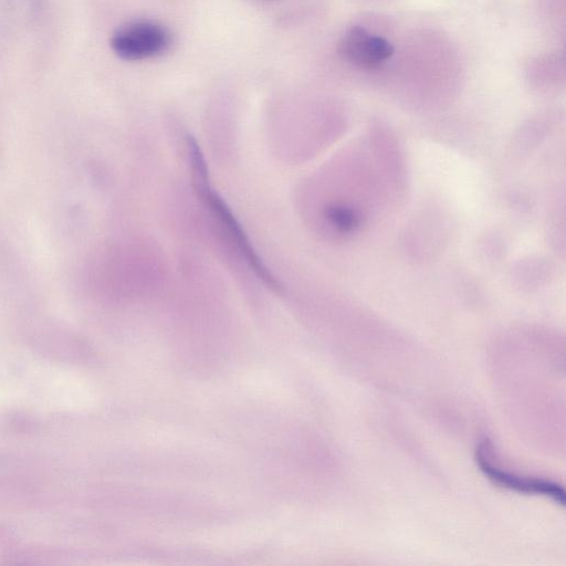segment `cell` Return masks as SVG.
<instances>
[{
	"mask_svg": "<svg viewBox=\"0 0 566 566\" xmlns=\"http://www.w3.org/2000/svg\"><path fill=\"white\" fill-rule=\"evenodd\" d=\"M172 44L170 31L151 21H132L117 28L111 38L116 55L127 61H139L167 52Z\"/></svg>",
	"mask_w": 566,
	"mask_h": 566,
	"instance_id": "obj_3",
	"label": "cell"
},
{
	"mask_svg": "<svg viewBox=\"0 0 566 566\" xmlns=\"http://www.w3.org/2000/svg\"><path fill=\"white\" fill-rule=\"evenodd\" d=\"M475 461L480 471L495 485L525 494L542 495L556 503L565 504L564 489L549 480L521 475L497 465L493 460L491 443L481 441L475 450Z\"/></svg>",
	"mask_w": 566,
	"mask_h": 566,
	"instance_id": "obj_4",
	"label": "cell"
},
{
	"mask_svg": "<svg viewBox=\"0 0 566 566\" xmlns=\"http://www.w3.org/2000/svg\"><path fill=\"white\" fill-rule=\"evenodd\" d=\"M338 53L343 60L359 67L375 69L392 55L394 48L386 39L355 25L342 39Z\"/></svg>",
	"mask_w": 566,
	"mask_h": 566,
	"instance_id": "obj_5",
	"label": "cell"
},
{
	"mask_svg": "<svg viewBox=\"0 0 566 566\" xmlns=\"http://www.w3.org/2000/svg\"><path fill=\"white\" fill-rule=\"evenodd\" d=\"M335 163L311 180L310 218L316 229L331 238H346L367 220L374 203L376 181L365 160Z\"/></svg>",
	"mask_w": 566,
	"mask_h": 566,
	"instance_id": "obj_1",
	"label": "cell"
},
{
	"mask_svg": "<svg viewBox=\"0 0 566 566\" xmlns=\"http://www.w3.org/2000/svg\"><path fill=\"white\" fill-rule=\"evenodd\" d=\"M45 0H8L9 9L18 17L33 19L41 11Z\"/></svg>",
	"mask_w": 566,
	"mask_h": 566,
	"instance_id": "obj_6",
	"label": "cell"
},
{
	"mask_svg": "<svg viewBox=\"0 0 566 566\" xmlns=\"http://www.w3.org/2000/svg\"><path fill=\"white\" fill-rule=\"evenodd\" d=\"M186 149L193 191L213 227L214 234L230 254L253 272L268 289L281 292L280 282L263 263L231 209L211 186L206 160L191 136L186 139Z\"/></svg>",
	"mask_w": 566,
	"mask_h": 566,
	"instance_id": "obj_2",
	"label": "cell"
}]
</instances>
